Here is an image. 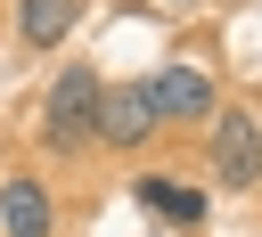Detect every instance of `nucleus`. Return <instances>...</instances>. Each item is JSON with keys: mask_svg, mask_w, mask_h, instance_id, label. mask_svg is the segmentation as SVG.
<instances>
[{"mask_svg": "<svg viewBox=\"0 0 262 237\" xmlns=\"http://www.w3.org/2000/svg\"><path fill=\"white\" fill-rule=\"evenodd\" d=\"M98 74L90 65H66L57 82H49V98H41V139L57 147V155H74V147H90V131H98Z\"/></svg>", "mask_w": 262, "mask_h": 237, "instance_id": "f257e3e1", "label": "nucleus"}, {"mask_svg": "<svg viewBox=\"0 0 262 237\" xmlns=\"http://www.w3.org/2000/svg\"><path fill=\"white\" fill-rule=\"evenodd\" d=\"M147 106H156V123H205L221 98H213V74H205V65L172 57L164 74H147Z\"/></svg>", "mask_w": 262, "mask_h": 237, "instance_id": "7ed1b4c3", "label": "nucleus"}, {"mask_svg": "<svg viewBox=\"0 0 262 237\" xmlns=\"http://www.w3.org/2000/svg\"><path fill=\"white\" fill-rule=\"evenodd\" d=\"M139 204H156L164 221H180V229H196L205 221V188H180V180H164V172H147L139 180Z\"/></svg>", "mask_w": 262, "mask_h": 237, "instance_id": "0eeeda50", "label": "nucleus"}, {"mask_svg": "<svg viewBox=\"0 0 262 237\" xmlns=\"http://www.w3.org/2000/svg\"><path fill=\"white\" fill-rule=\"evenodd\" d=\"M156 131V106H147V82H115V90H98V147H139Z\"/></svg>", "mask_w": 262, "mask_h": 237, "instance_id": "20e7f679", "label": "nucleus"}, {"mask_svg": "<svg viewBox=\"0 0 262 237\" xmlns=\"http://www.w3.org/2000/svg\"><path fill=\"white\" fill-rule=\"evenodd\" d=\"M213 180L221 188H262V114L213 106Z\"/></svg>", "mask_w": 262, "mask_h": 237, "instance_id": "f03ea898", "label": "nucleus"}, {"mask_svg": "<svg viewBox=\"0 0 262 237\" xmlns=\"http://www.w3.org/2000/svg\"><path fill=\"white\" fill-rule=\"evenodd\" d=\"M0 237H49V196H41V180H25V172L0 180Z\"/></svg>", "mask_w": 262, "mask_h": 237, "instance_id": "39448f33", "label": "nucleus"}, {"mask_svg": "<svg viewBox=\"0 0 262 237\" xmlns=\"http://www.w3.org/2000/svg\"><path fill=\"white\" fill-rule=\"evenodd\" d=\"M74 16H82V0H16V33H25V49H57V41L74 33Z\"/></svg>", "mask_w": 262, "mask_h": 237, "instance_id": "423d86ee", "label": "nucleus"}]
</instances>
